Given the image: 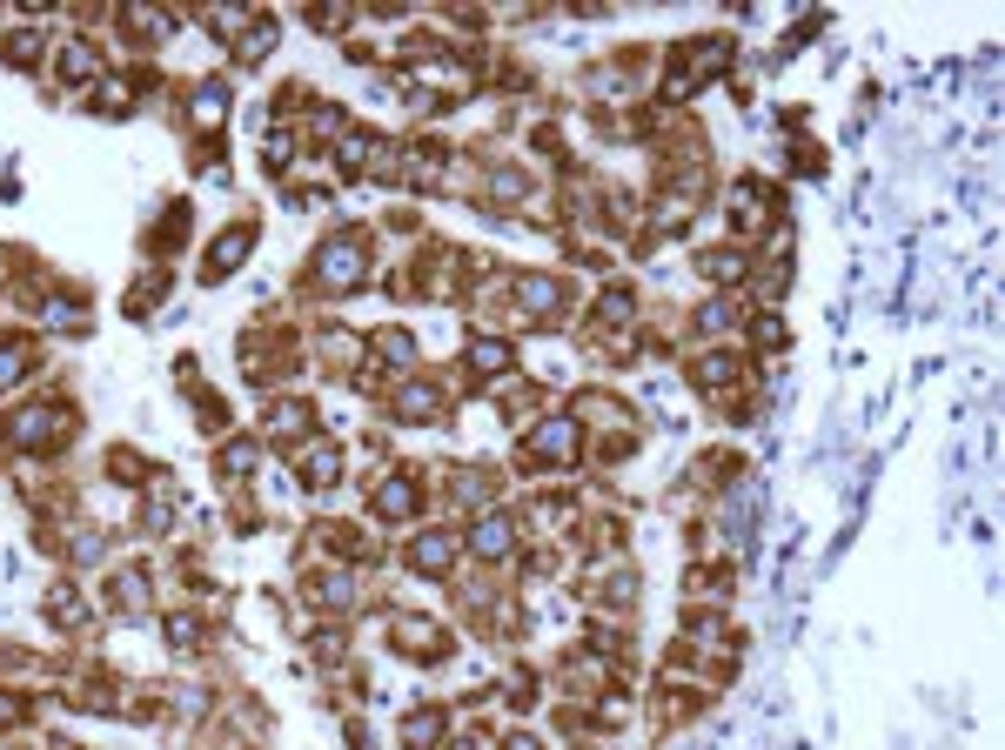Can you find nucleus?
<instances>
[{
  "label": "nucleus",
  "mask_w": 1005,
  "mask_h": 750,
  "mask_svg": "<svg viewBox=\"0 0 1005 750\" xmlns=\"http://www.w3.org/2000/svg\"><path fill=\"white\" fill-rule=\"evenodd\" d=\"M362 275H369V248H362V235H335V242L315 255V282L335 288V295H342V288H356Z\"/></svg>",
  "instance_id": "obj_1"
},
{
  "label": "nucleus",
  "mask_w": 1005,
  "mask_h": 750,
  "mask_svg": "<svg viewBox=\"0 0 1005 750\" xmlns=\"http://www.w3.org/2000/svg\"><path fill=\"white\" fill-rule=\"evenodd\" d=\"M61 429H67V416L54 402H34L21 416H7V436L21 442V449H47V442H61Z\"/></svg>",
  "instance_id": "obj_2"
},
{
  "label": "nucleus",
  "mask_w": 1005,
  "mask_h": 750,
  "mask_svg": "<svg viewBox=\"0 0 1005 750\" xmlns=\"http://www.w3.org/2000/svg\"><path fill=\"white\" fill-rule=\"evenodd\" d=\"M530 463H550V469H563V463H577V422H543V429H530Z\"/></svg>",
  "instance_id": "obj_3"
},
{
  "label": "nucleus",
  "mask_w": 1005,
  "mask_h": 750,
  "mask_svg": "<svg viewBox=\"0 0 1005 750\" xmlns=\"http://www.w3.org/2000/svg\"><path fill=\"white\" fill-rule=\"evenodd\" d=\"M248 248H255V221H235L222 242H208V282H222V275H235V268L248 262Z\"/></svg>",
  "instance_id": "obj_4"
},
{
  "label": "nucleus",
  "mask_w": 1005,
  "mask_h": 750,
  "mask_svg": "<svg viewBox=\"0 0 1005 750\" xmlns=\"http://www.w3.org/2000/svg\"><path fill=\"white\" fill-rule=\"evenodd\" d=\"M469 550H476V556H510V550H516L510 516H476V530H469Z\"/></svg>",
  "instance_id": "obj_5"
},
{
  "label": "nucleus",
  "mask_w": 1005,
  "mask_h": 750,
  "mask_svg": "<svg viewBox=\"0 0 1005 750\" xmlns=\"http://www.w3.org/2000/svg\"><path fill=\"white\" fill-rule=\"evenodd\" d=\"M731 215H737V228H751V235H758L764 221H771V195L751 188V181H737V188H731Z\"/></svg>",
  "instance_id": "obj_6"
},
{
  "label": "nucleus",
  "mask_w": 1005,
  "mask_h": 750,
  "mask_svg": "<svg viewBox=\"0 0 1005 750\" xmlns=\"http://www.w3.org/2000/svg\"><path fill=\"white\" fill-rule=\"evenodd\" d=\"M376 516H389V523L416 516V483H409V476H389V483L376 489Z\"/></svg>",
  "instance_id": "obj_7"
},
{
  "label": "nucleus",
  "mask_w": 1005,
  "mask_h": 750,
  "mask_svg": "<svg viewBox=\"0 0 1005 750\" xmlns=\"http://www.w3.org/2000/svg\"><path fill=\"white\" fill-rule=\"evenodd\" d=\"M449 563H456V536H443V530H429V536H416V570H429V576H443Z\"/></svg>",
  "instance_id": "obj_8"
},
{
  "label": "nucleus",
  "mask_w": 1005,
  "mask_h": 750,
  "mask_svg": "<svg viewBox=\"0 0 1005 750\" xmlns=\"http://www.w3.org/2000/svg\"><path fill=\"white\" fill-rule=\"evenodd\" d=\"M516 295H523V309H536V315H557V302H563L557 275H523V282H516Z\"/></svg>",
  "instance_id": "obj_9"
},
{
  "label": "nucleus",
  "mask_w": 1005,
  "mask_h": 750,
  "mask_svg": "<svg viewBox=\"0 0 1005 750\" xmlns=\"http://www.w3.org/2000/svg\"><path fill=\"white\" fill-rule=\"evenodd\" d=\"M469 362L483 375H503L510 369V342H503V335H476V342H469Z\"/></svg>",
  "instance_id": "obj_10"
},
{
  "label": "nucleus",
  "mask_w": 1005,
  "mask_h": 750,
  "mask_svg": "<svg viewBox=\"0 0 1005 750\" xmlns=\"http://www.w3.org/2000/svg\"><path fill=\"white\" fill-rule=\"evenodd\" d=\"M222 108H228V88H215V81H208V88H195V128H215V121H222Z\"/></svg>",
  "instance_id": "obj_11"
},
{
  "label": "nucleus",
  "mask_w": 1005,
  "mask_h": 750,
  "mask_svg": "<svg viewBox=\"0 0 1005 750\" xmlns=\"http://www.w3.org/2000/svg\"><path fill=\"white\" fill-rule=\"evenodd\" d=\"M208 27H215V34H242V27H255V7H235V0H228V7H208Z\"/></svg>",
  "instance_id": "obj_12"
},
{
  "label": "nucleus",
  "mask_w": 1005,
  "mask_h": 750,
  "mask_svg": "<svg viewBox=\"0 0 1005 750\" xmlns=\"http://www.w3.org/2000/svg\"><path fill=\"white\" fill-rule=\"evenodd\" d=\"M704 275H711V282H737V275H744V255H737V248H711V255H704Z\"/></svg>",
  "instance_id": "obj_13"
},
{
  "label": "nucleus",
  "mask_w": 1005,
  "mask_h": 750,
  "mask_svg": "<svg viewBox=\"0 0 1005 750\" xmlns=\"http://www.w3.org/2000/svg\"><path fill=\"white\" fill-rule=\"evenodd\" d=\"M141 603H148V576L128 570L121 583H114V610H141Z\"/></svg>",
  "instance_id": "obj_14"
},
{
  "label": "nucleus",
  "mask_w": 1005,
  "mask_h": 750,
  "mask_svg": "<svg viewBox=\"0 0 1005 750\" xmlns=\"http://www.w3.org/2000/svg\"><path fill=\"white\" fill-rule=\"evenodd\" d=\"M61 74H67V81H88V74H94V47L88 41L61 47Z\"/></svg>",
  "instance_id": "obj_15"
},
{
  "label": "nucleus",
  "mask_w": 1005,
  "mask_h": 750,
  "mask_svg": "<svg viewBox=\"0 0 1005 750\" xmlns=\"http://www.w3.org/2000/svg\"><path fill=\"white\" fill-rule=\"evenodd\" d=\"M335 469H342V463H335V449H309V456H302V476H309V483H329Z\"/></svg>",
  "instance_id": "obj_16"
},
{
  "label": "nucleus",
  "mask_w": 1005,
  "mask_h": 750,
  "mask_svg": "<svg viewBox=\"0 0 1005 750\" xmlns=\"http://www.w3.org/2000/svg\"><path fill=\"white\" fill-rule=\"evenodd\" d=\"M14 375H27V342H7V349H0V382H14Z\"/></svg>",
  "instance_id": "obj_17"
},
{
  "label": "nucleus",
  "mask_w": 1005,
  "mask_h": 750,
  "mask_svg": "<svg viewBox=\"0 0 1005 750\" xmlns=\"http://www.w3.org/2000/svg\"><path fill=\"white\" fill-rule=\"evenodd\" d=\"M255 456H262V449H255V442H228V456H222V469H248V463H255Z\"/></svg>",
  "instance_id": "obj_18"
},
{
  "label": "nucleus",
  "mask_w": 1005,
  "mask_h": 750,
  "mask_svg": "<svg viewBox=\"0 0 1005 750\" xmlns=\"http://www.w3.org/2000/svg\"><path fill=\"white\" fill-rule=\"evenodd\" d=\"M436 730H443V724H436V710H429V717H409V744H429Z\"/></svg>",
  "instance_id": "obj_19"
},
{
  "label": "nucleus",
  "mask_w": 1005,
  "mask_h": 750,
  "mask_svg": "<svg viewBox=\"0 0 1005 750\" xmlns=\"http://www.w3.org/2000/svg\"><path fill=\"white\" fill-rule=\"evenodd\" d=\"M14 717H21V704H14V697H0V730L14 724Z\"/></svg>",
  "instance_id": "obj_20"
},
{
  "label": "nucleus",
  "mask_w": 1005,
  "mask_h": 750,
  "mask_svg": "<svg viewBox=\"0 0 1005 750\" xmlns=\"http://www.w3.org/2000/svg\"><path fill=\"white\" fill-rule=\"evenodd\" d=\"M510 750H543V744H536V737H510Z\"/></svg>",
  "instance_id": "obj_21"
}]
</instances>
